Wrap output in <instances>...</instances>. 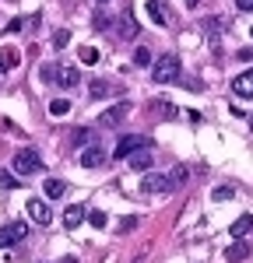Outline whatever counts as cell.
<instances>
[{"instance_id":"cell-1","label":"cell","mask_w":253,"mask_h":263,"mask_svg":"<svg viewBox=\"0 0 253 263\" xmlns=\"http://www.w3.org/2000/svg\"><path fill=\"white\" fill-rule=\"evenodd\" d=\"M151 78H155L158 84L176 81V78H179V57H176V53H166V57H158V60H155V67H151Z\"/></svg>"},{"instance_id":"cell-2","label":"cell","mask_w":253,"mask_h":263,"mask_svg":"<svg viewBox=\"0 0 253 263\" xmlns=\"http://www.w3.org/2000/svg\"><path fill=\"white\" fill-rule=\"evenodd\" d=\"M11 165H14V172H18L21 179H25V176H35V172H42V158L35 155V151H32V147H25V151H18Z\"/></svg>"},{"instance_id":"cell-3","label":"cell","mask_w":253,"mask_h":263,"mask_svg":"<svg viewBox=\"0 0 253 263\" xmlns=\"http://www.w3.org/2000/svg\"><path fill=\"white\" fill-rule=\"evenodd\" d=\"M25 235H28V224H25V221H11V224H4V228H0V249H7V246L21 242Z\"/></svg>"},{"instance_id":"cell-4","label":"cell","mask_w":253,"mask_h":263,"mask_svg":"<svg viewBox=\"0 0 253 263\" xmlns=\"http://www.w3.org/2000/svg\"><path fill=\"white\" fill-rule=\"evenodd\" d=\"M25 211H28V218H32L35 224H49V221H53V214H49V203L39 200V197H32V200L25 203Z\"/></svg>"},{"instance_id":"cell-5","label":"cell","mask_w":253,"mask_h":263,"mask_svg":"<svg viewBox=\"0 0 253 263\" xmlns=\"http://www.w3.org/2000/svg\"><path fill=\"white\" fill-rule=\"evenodd\" d=\"M141 190H144V193H169V190H172V182H169V176L144 172V179H141Z\"/></svg>"},{"instance_id":"cell-6","label":"cell","mask_w":253,"mask_h":263,"mask_svg":"<svg viewBox=\"0 0 253 263\" xmlns=\"http://www.w3.org/2000/svg\"><path fill=\"white\" fill-rule=\"evenodd\" d=\"M141 147H148L144 137H137V134H134V137H123V141L116 144V158L123 162V158H130V155H134V151H141Z\"/></svg>"},{"instance_id":"cell-7","label":"cell","mask_w":253,"mask_h":263,"mask_svg":"<svg viewBox=\"0 0 253 263\" xmlns=\"http://www.w3.org/2000/svg\"><path fill=\"white\" fill-rule=\"evenodd\" d=\"M232 91H236L239 99H253V70H243V74L232 81Z\"/></svg>"},{"instance_id":"cell-8","label":"cell","mask_w":253,"mask_h":263,"mask_svg":"<svg viewBox=\"0 0 253 263\" xmlns=\"http://www.w3.org/2000/svg\"><path fill=\"white\" fill-rule=\"evenodd\" d=\"M127 165H130L134 172H151V151H148V147H141V151H134V155L127 158Z\"/></svg>"},{"instance_id":"cell-9","label":"cell","mask_w":253,"mask_h":263,"mask_svg":"<svg viewBox=\"0 0 253 263\" xmlns=\"http://www.w3.org/2000/svg\"><path fill=\"white\" fill-rule=\"evenodd\" d=\"M243 260H250V246L243 242V239H236V242L225 249V263H243Z\"/></svg>"},{"instance_id":"cell-10","label":"cell","mask_w":253,"mask_h":263,"mask_svg":"<svg viewBox=\"0 0 253 263\" xmlns=\"http://www.w3.org/2000/svg\"><path fill=\"white\" fill-rule=\"evenodd\" d=\"M123 116H127V102H120V105L105 109L102 116H99V126H116V123H123Z\"/></svg>"},{"instance_id":"cell-11","label":"cell","mask_w":253,"mask_h":263,"mask_svg":"<svg viewBox=\"0 0 253 263\" xmlns=\"http://www.w3.org/2000/svg\"><path fill=\"white\" fill-rule=\"evenodd\" d=\"M148 14H151L155 25H169V21H172V14H169V7L162 0H148Z\"/></svg>"},{"instance_id":"cell-12","label":"cell","mask_w":253,"mask_h":263,"mask_svg":"<svg viewBox=\"0 0 253 263\" xmlns=\"http://www.w3.org/2000/svg\"><path fill=\"white\" fill-rule=\"evenodd\" d=\"M102 162H105V151H102V147H95V144H92V147H84V151H81V165H84V168H99Z\"/></svg>"},{"instance_id":"cell-13","label":"cell","mask_w":253,"mask_h":263,"mask_svg":"<svg viewBox=\"0 0 253 263\" xmlns=\"http://www.w3.org/2000/svg\"><path fill=\"white\" fill-rule=\"evenodd\" d=\"M250 232H253V214H243V218H236V221L229 224L232 239H243V235H250Z\"/></svg>"},{"instance_id":"cell-14","label":"cell","mask_w":253,"mask_h":263,"mask_svg":"<svg viewBox=\"0 0 253 263\" xmlns=\"http://www.w3.org/2000/svg\"><path fill=\"white\" fill-rule=\"evenodd\" d=\"M84 218H88V211H84L81 203H74V207H67V211H63V228H78Z\"/></svg>"},{"instance_id":"cell-15","label":"cell","mask_w":253,"mask_h":263,"mask_svg":"<svg viewBox=\"0 0 253 263\" xmlns=\"http://www.w3.org/2000/svg\"><path fill=\"white\" fill-rule=\"evenodd\" d=\"M42 193H46V200H60L63 193H67V182L63 179H46L42 182Z\"/></svg>"},{"instance_id":"cell-16","label":"cell","mask_w":253,"mask_h":263,"mask_svg":"<svg viewBox=\"0 0 253 263\" xmlns=\"http://www.w3.org/2000/svg\"><path fill=\"white\" fill-rule=\"evenodd\" d=\"M78 81H81L78 67H60V78H57V84H60V88H78Z\"/></svg>"},{"instance_id":"cell-17","label":"cell","mask_w":253,"mask_h":263,"mask_svg":"<svg viewBox=\"0 0 253 263\" xmlns=\"http://www.w3.org/2000/svg\"><path fill=\"white\" fill-rule=\"evenodd\" d=\"M88 91H92V99H105V95H113V84L102 81V78H95V81L88 84Z\"/></svg>"},{"instance_id":"cell-18","label":"cell","mask_w":253,"mask_h":263,"mask_svg":"<svg viewBox=\"0 0 253 263\" xmlns=\"http://www.w3.org/2000/svg\"><path fill=\"white\" fill-rule=\"evenodd\" d=\"M120 35H123V39H134V35H137V21H134V14H130V11L120 18Z\"/></svg>"},{"instance_id":"cell-19","label":"cell","mask_w":253,"mask_h":263,"mask_svg":"<svg viewBox=\"0 0 253 263\" xmlns=\"http://www.w3.org/2000/svg\"><path fill=\"white\" fill-rule=\"evenodd\" d=\"M39 78L46 84H53L57 78H60V63H42V67H39Z\"/></svg>"},{"instance_id":"cell-20","label":"cell","mask_w":253,"mask_h":263,"mask_svg":"<svg viewBox=\"0 0 253 263\" xmlns=\"http://www.w3.org/2000/svg\"><path fill=\"white\" fill-rule=\"evenodd\" d=\"M204 32H208L211 46H218V32H222V18H208V21H204Z\"/></svg>"},{"instance_id":"cell-21","label":"cell","mask_w":253,"mask_h":263,"mask_svg":"<svg viewBox=\"0 0 253 263\" xmlns=\"http://www.w3.org/2000/svg\"><path fill=\"white\" fill-rule=\"evenodd\" d=\"M232 197H236L232 186H214V190H211V200L214 203H225V200H232Z\"/></svg>"},{"instance_id":"cell-22","label":"cell","mask_w":253,"mask_h":263,"mask_svg":"<svg viewBox=\"0 0 253 263\" xmlns=\"http://www.w3.org/2000/svg\"><path fill=\"white\" fill-rule=\"evenodd\" d=\"M70 112V102L67 99H53L49 102V116H67Z\"/></svg>"},{"instance_id":"cell-23","label":"cell","mask_w":253,"mask_h":263,"mask_svg":"<svg viewBox=\"0 0 253 263\" xmlns=\"http://www.w3.org/2000/svg\"><path fill=\"white\" fill-rule=\"evenodd\" d=\"M78 57H81V63L92 67V63H99V49H95V46H81V53H78Z\"/></svg>"},{"instance_id":"cell-24","label":"cell","mask_w":253,"mask_h":263,"mask_svg":"<svg viewBox=\"0 0 253 263\" xmlns=\"http://www.w3.org/2000/svg\"><path fill=\"white\" fill-rule=\"evenodd\" d=\"M0 190H18V176H11L7 168H0Z\"/></svg>"},{"instance_id":"cell-25","label":"cell","mask_w":253,"mask_h":263,"mask_svg":"<svg viewBox=\"0 0 253 263\" xmlns=\"http://www.w3.org/2000/svg\"><path fill=\"white\" fill-rule=\"evenodd\" d=\"M88 221H92V228H105L109 218H105V211H88Z\"/></svg>"},{"instance_id":"cell-26","label":"cell","mask_w":253,"mask_h":263,"mask_svg":"<svg viewBox=\"0 0 253 263\" xmlns=\"http://www.w3.org/2000/svg\"><path fill=\"white\" fill-rule=\"evenodd\" d=\"M67 42H70V32H67V28H57V32H53V46H57V49H63Z\"/></svg>"},{"instance_id":"cell-27","label":"cell","mask_w":253,"mask_h":263,"mask_svg":"<svg viewBox=\"0 0 253 263\" xmlns=\"http://www.w3.org/2000/svg\"><path fill=\"white\" fill-rule=\"evenodd\" d=\"M134 63L137 67H148L151 63V49H134Z\"/></svg>"},{"instance_id":"cell-28","label":"cell","mask_w":253,"mask_h":263,"mask_svg":"<svg viewBox=\"0 0 253 263\" xmlns=\"http://www.w3.org/2000/svg\"><path fill=\"white\" fill-rule=\"evenodd\" d=\"M74 144H88V147H92V134H88V130H74Z\"/></svg>"},{"instance_id":"cell-29","label":"cell","mask_w":253,"mask_h":263,"mask_svg":"<svg viewBox=\"0 0 253 263\" xmlns=\"http://www.w3.org/2000/svg\"><path fill=\"white\" fill-rule=\"evenodd\" d=\"M169 182H172V186H179V182H187V168H176V172L169 176Z\"/></svg>"},{"instance_id":"cell-30","label":"cell","mask_w":253,"mask_h":263,"mask_svg":"<svg viewBox=\"0 0 253 263\" xmlns=\"http://www.w3.org/2000/svg\"><path fill=\"white\" fill-rule=\"evenodd\" d=\"M92 25H95V28H99V32H105V28H109V18H105L102 11H99V14H95V21H92Z\"/></svg>"},{"instance_id":"cell-31","label":"cell","mask_w":253,"mask_h":263,"mask_svg":"<svg viewBox=\"0 0 253 263\" xmlns=\"http://www.w3.org/2000/svg\"><path fill=\"white\" fill-rule=\"evenodd\" d=\"M0 60H4V67H18V53H4Z\"/></svg>"},{"instance_id":"cell-32","label":"cell","mask_w":253,"mask_h":263,"mask_svg":"<svg viewBox=\"0 0 253 263\" xmlns=\"http://www.w3.org/2000/svg\"><path fill=\"white\" fill-rule=\"evenodd\" d=\"M158 105H162V116H166V120H169V116H176V109H172L169 102H158Z\"/></svg>"},{"instance_id":"cell-33","label":"cell","mask_w":253,"mask_h":263,"mask_svg":"<svg viewBox=\"0 0 253 263\" xmlns=\"http://www.w3.org/2000/svg\"><path fill=\"white\" fill-rule=\"evenodd\" d=\"M236 7L239 11H253V0H236Z\"/></svg>"},{"instance_id":"cell-34","label":"cell","mask_w":253,"mask_h":263,"mask_svg":"<svg viewBox=\"0 0 253 263\" xmlns=\"http://www.w3.org/2000/svg\"><path fill=\"white\" fill-rule=\"evenodd\" d=\"M197 4H201V0H187V7H197Z\"/></svg>"},{"instance_id":"cell-35","label":"cell","mask_w":253,"mask_h":263,"mask_svg":"<svg viewBox=\"0 0 253 263\" xmlns=\"http://www.w3.org/2000/svg\"><path fill=\"white\" fill-rule=\"evenodd\" d=\"M4 70H7V67H4V60H0V78H4Z\"/></svg>"},{"instance_id":"cell-36","label":"cell","mask_w":253,"mask_h":263,"mask_svg":"<svg viewBox=\"0 0 253 263\" xmlns=\"http://www.w3.org/2000/svg\"><path fill=\"white\" fill-rule=\"evenodd\" d=\"M95 4H109V0H95Z\"/></svg>"},{"instance_id":"cell-37","label":"cell","mask_w":253,"mask_h":263,"mask_svg":"<svg viewBox=\"0 0 253 263\" xmlns=\"http://www.w3.org/2000/svg\"><path fill=\"white\" fill-rule=\"evenodd\" d=\"M250 35H253V25H250Z\"/></svg>"}]
</instances>
